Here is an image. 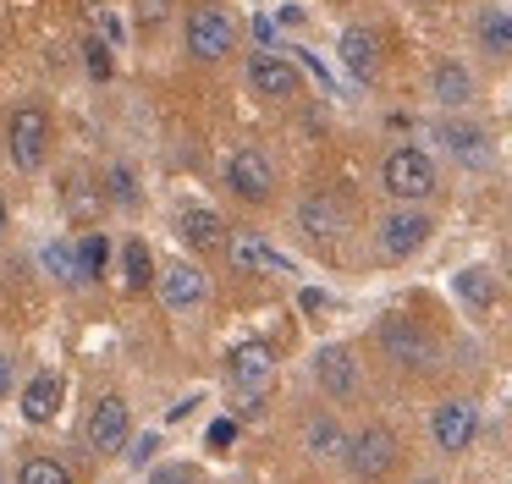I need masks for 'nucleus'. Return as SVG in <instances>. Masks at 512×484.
Segmentation results:
<instances>
[{"label": "nucleus", "mask_w": 512, "mask_h": 484, "mask_svg": "<svg viewBox=\"0 0 512 484\" xmlns=\"http://www.w3.org/2000/svg\"><path fill=\"white\" fill-rule=\"evenodd\" d=\"M182 39L193 61H226L237 50V17L226 6H193L182 22Z\"/></svg>", "instance_id": "obj_1"}, {"label": "nucleus", "mask_w": 512, "mask_h": 484, "mask_svg": "<svg viewBox=\"0 0 512 484\" xmlns=\"http://www.w3.org/2000/svg\"><path fill=\"white\" fill-rule=\"evenodd\" d=\"M380 182H386L391 198H402V204H419V198L435 193V160L424 149H391L386 165H380Z\"/></svg>", "instance_id": "obj_2"}, {"label": "nucleus", "mask_w": 512, "mask_h": 484, "mask_svg": "<svg viewBox=\"0 0 512 484\" xmlns=\"http://www.w3.org/2000/svg\"><path fill=\"white\" fill-rule=\"evenodd\" d=\"M298 226L309 242H320V248H336V242L353 231V209H347L342 193H309L298 204Z\"/></svg>", "instance_id": "obj_3"}, {"label": "nucleus", "mask_w": 512, "mask_h": 484, "mask_svg": "<svg viewBox=\"0 0 512 484\" xmlns=\"http://www.w3.org/2000/svg\"><path fill=\"white\" fill-rule=\"evenodd\" d=\"M342 457H347V468H353V479H386V473L397 468V435L369 424L342 446Z\"/></svg>", "instance_id": "obj_4"}, {"label": "nucleus", "mask_w": 512, "mask_h": 484, "mask_svg": "<svg viewBox=\"0 0 512 484\" xmlns=\"http://www.w3.org/2000/svg\"><path fill=\"white\" fill-rule=\"evenodd\" d=\"M6 143H12L17 171H39V165H45V149H50V116H45L39 105L12 110V127H6Z\"/></svg>", "instance_id": "obj_5"}, {"label": "nucleus", "mask_w": 512, "mask_h": 484, "mask_svg": "<svg viewBox=\"0 0 512 484\" xmlns=\"http://www.w3.org/2000/svg\"><path fill=\"white\" fill-rule=\"evenodd\" d=\"M380 347H386V358L408 363V369H424V363L435 358V341H430V330H424V325H413L408 314H391V319H380Z\"/></svg>", "instance_id": "obj_6"}, {"label": "nucleus", "mask_w": 512, "mask_h": 484, "mask_svg": "<svg viewBox=\"0 0 512 484\" xmlns=\"http://www.w3.org/2000/svg\"><path fill=\"white\" fill-rule=\"evenodd\" d=\"M474 435H479V407L463 402V396H452V402H441L430 413V440L441 451H468Z\"/></svg>", "instance_id": "obj_7"}, {"label": "nucleus", "mask_w": 512, "mask_h": 484, "mask_svg": "<svg viewBox=\"0 0 512 484\" xmlns=\"http://www.w3.org/2000/svg\"><path fill=\"white\" fill-rule=\"evenodd\" d=\"M127 435H133L127 402L122 396H100V402H94V418H89V446L100 451V457H116V451H127Z\"/></svg>", "instance_id": "obj_8"}, {"label": "nucleus", "mask_w": 512, "mask_h": 484, "mask_svg": "<svg viewBox=\"0 0 512 484\" xmlns=\"http://www.w3.org/2000/svg\"><path fill=\"white\" fill-rule=\"evenodd\" d=\"M435 220L419 215V209H397V215L380 220V253L386 259H408V253H419L424 242H430Z\"/></svg>", "instance_id": "obj_9"}, {"label": "nucleus", "mask_w": 512, "mask_h": 484, "mask_svg": "<svg viewBox=\"0 0 512 484\" xmlns=\"http://www.w3.org/2000/svg\"><path fill=\"white\" fill-rule=\"evenodd\" d=\"M226 187H232L243 204H265V198L276 193V171H270V160L259 149H243L226 165Z\"/></svg>", "instance_id": "obj_10"}, {"label": "nucleus", "mask_w": 512, "mask_h": 484, "mask_svg": "<svg viewBox=\"0 0 512 484\" xmlns=\"http://www.w3.org/2000/svg\"><path fill=\"white\" fill-rule=\"evenodd\" d=\"M314 380L331 402H353L358 396V358L353 347H320L314 352Z\"/></svg>", "instance_id": "obj_11"}, {"label": "nucleus", "mask_w": 512, "mask_h": 484, "mask_svg": "<svg viewBox=\"0 0 512 484\" xmlns=\"http://www.w3.org/2000/svg\"><path fill=\"white\" fill-rule=\"evenodd\" d=\"M298 66L292 61H281V55H270V50H254L248 55V88H254L259 99H292L298 94Z\"/></svg>", "instance_id": "obj_12"}, {"label": "nucleus", "mask_w": 512, "mask_h": 484, "mask_svg": "<svg viewBox=\"0 0 512 484\" xmlns=\"http://www.w3.org/2000/svg\"><path fill=\"white\" fill-rule=\"evenodd\" d=\"M226 374H232V391H259L265 396L270 374H276V352H270L265 341H237Z\"/></svg>", "instance_id": "obj_13"}, {"label": "nucleus", "mask_w": 512, "mask_h": 484, "mask_svg": "<svg viewBox=\"0 0 512 484\" xmlns=\"http://www.w3.org/2000/svg\"><path fill=\"white\" fill-rule=\"evenodd\" d=\"M435 143H441L457 165H468V171H485L490 154H496V149H490V138L474 127V121H441V127H435Z\"/></svg>", "instance_id": "obj_14"}, {"label": "nucleus", "mask_w": 512, "mask_h": 484, "mask_svg": "<svg viewBox=\"0 0 512 484\" xmlns=\"http://www.w3.org/2000/svg\"><path fill=\"white\" fill-rule=\"evenodd\" d=\"M204 297H210V281H204L199 264H171L166 275H160V303L177 308V314H188V308H199Z\"/></svg>", "instance_id": "obj_15"}, {"label": "nucleus", "mask_w": 512, "mask_h": 484, "mask_svg": "<svg viewBox=\"0 0 512 484\" xmlns=\"http://www.w3.org/2000/svg\"><path fill=\"white\" fill-rule=\"evenodd\" d=\"M336 50H342V66L353 83H375L380 72V39L369 28H347L342 39H336Z\"/></svg>", "instance_id": "obj_16"}, {"label": "nucleus", "mask_w": 512, "mask_h": 484, "mask_svg": "<svg viewBox=\"0 0 512 484\" xmlns=\"http://www.w3.org/2000/svg\"><path fill=\"white\" fill-rule=\"evenodd\" d=\"M226 253H232L237 270H270V275L292 270V259H281V253L270 248L265 237H254V231H226Z\"/></svg>", "instance_id": "obj_17"}, {"label": "nucleus", "mask_w": 512, "mask_h": 484, "mask_svg": "<svg viewBox=\"0 0 512 484\" xmlns=\"http://www.w3.org/2000/svg\"><path fill=\"white\" fill-rule=\"evenodd\" d=\"M61 413V374H34V380L23 385V418L28 424H50V418Z\"/></svg>", "instance_id": "obj_18"}, {"label": "nucleus", "mask_w": 512, "mask_h": 484, "mask_svg": "<svg viewBox=\"0 0 512 484\" xmlns=\"http://www.w3.org/2000/svg\"><path fill=\"white\" fill-rule=\"evenodd\" d=\"M430 94L441 99L446 110H463L468 99H474V77H468V66L463 61H441L430 72Z\"/></svg>", "instance_id": "obj_19"}, {"label": "nucleus", "mask_w": 512, "mask_h": 484, "mask_svg": "<svg viewBox=\"0 0 512 484\" xmlns=\"http://www.w3.org/2000/svg\"><path fill=\"white\" fill-rule=\"evenodd\" d=\"M182 237L193 242V248H215V242H226V220L215 215V209H182Z\"/></svg>", "instance_id": "obj_20"}, {"label": "nucleus", "mask_w": 512, "mask_h": 484, "mask_svg": "<svg viewBox=\"0 0 512 484\" xmlns=\"http://www.w3.org/2000/svg\"><path fill=\"white\" fill-rule=\"evenodd\" d=\"M452 292L468 303V314H485V308L496 303V281H490V270H457Z\"/></svg>", "instance_id": "obj_21"}, {"label": "nucleus", "mask_w": 512, "mask_h": 484, "mask_svg": "<svg viewBox=\"0 0 512 484\" xmlns=\"http://www.w3.org/2000/svg\"><path fill=\"white\" fill-rule=\"evenodd\" d=\"M100 209H105V193L94 187V176H89V171L67 176V215H78V220H100Z\"/></svg>", "instance_id": "obj_22"}, {"label": "nucleus", "mask_w": 512, "mask_h": 484, "mask_svg": "<svg viewBox=\"0 0 512 484\" xmlns=\"http://www.w3.org/2000/svg\"><path fill=\"white\" fill-rule=\"evenodd\" d=\"M303 446H309L314 457H342L347 435H342L336 418H309V424H303Z\"/></svg>", "instance_id": "obj_23"}, {"label": "nucleus", "mask_w": 512, "mask_h": 484, "mask_svg": "<svg viewBox=\"0 0 512 484\" xmlns=\"http://www.w3.org/2000/svg\"><path fill=\"white\" fill-rule=\"evenodd\" d=\"M45 270L56 275L61 286H83V281H89L83 264H78V248H67V242H45Z\"/></svg>", "instance_id": "obj_24"}, {"label": "nucleus", "mask_w": 512, "mask_h": 484, "mask_svg": "<svg viewBox=\"0 0 512 484\" xmlns=\"http://www.w3.org/2000/svg\"><path fill=\"white\" fill-rule=\"evenodd\" d=\"M122 286L127 292H144L149 286V242L144 237H127V248H122Z\"/></svg>", "instance_id": "obj_25"}, {"label": "nucleus", "mask_w": 512, "mask_h": 484, "mask_svg": "<svg viewBox=\"0 0 512 484\" xmlns=\"http://www.w3.org/2000/svg\"><path fill=\"white\" fill-rule=\"evenodd\" d=\"M479 44H485L490 55H512V17L507 11H485V17H479Z\"/></svg>", "instance_id": "obj_26"}, {"label": "nucleus", "mask_w": 512, "mask_h": 484, "mask_svg": "<svg viewBox=\"0 0 512 484\" xmlns=\"http://www.w3.org/2000/svg\"><path fill=\"white\" fill-rule=\"evenodd\" d=\"M105 198H111V204H133L138 198V171L127 160H116L111 171H105Z\"/></svg>", "instance_id": "obj_27"}, {"label": "nucleus", "mask_w": 512, "mask_h": 484, "mask_svg": "<svg viewBox=\"0 0 512 484\" xmlns=\"http://www.w3.org/2000/svg\"><path fill=\"white\" fill-rule=\"evenodd\" d=\"M17 484H72V473L61 468L56 457H28L23 473H17Z\"/></svg>", "instance_id": "obj_28"}, {"label": "nucleus", "mask_w": 512, "mask_h": 484, "mask_svg": "<svg viewBox=\"0 0 512 484\" xmlns=\"http://www.w3.org/2000/svg\"><path fill=\"white\" fill-rule=\"evenodd\" d=\"M78 264H83V275H105V264H111V242H105L100 231H89V237L78 242Z\"/></svg>", "instance_id": "obj_29"}, {"label": "nucleus", "mask_w": 512, "mask_h": 484, "mask_svg": "<svg viewBox=\"0 0 512 484\" xmlns=\"http://www.w3.org/2000/svg\"><path fill=\"white\" fill-rule=\"evenodd\" d=\"M83 66H89L94 83H111V50L100 39H83Z\"/></svg>", "instance_id": "obj_30"}, {"label": "nucleus", "mask_w": 512, "mask_h": 484, "mask_svg": "<svg viewBox=\"0 0 512 484\" xmlns=\"http://www.w3.org/2000/svg\"><path fill=\"white\" fill-rule=\"evenodd\" d=\"M94 39H100V44H127V22L122 17H116V11H94Z\"/></svg>", "instance_id": "obj_31"}, {"label": "nucleus", "mask_w": 512, "mask_h": 484, "mask_svg": "<svg viewBox=\"0 0 512 484\" xmlns=\"http://www.w3.org/2000/svg\"><path fill=\"white\" fill-rule=\"evenodd\" d=\"M204 440H210V451H226V446L237 440V424H232V418H215L210 435H204Z\"/></svg>", "instance_id": "obj_32"}, {"label": "nucleus", "mask_w": 512, "mask_h": 484, "mask_svg": "<svg viewBox=\"0 0 512 484\" xmlns=\"http://www.w3.org/2000/svg\"><path fill=\"white\" fill-rule=\"evenodd\" d=\"M149 484H193V468L171 462V468H155V473H149Z\"/></svg>", "instance_id": "obj_33"}, {"label": "nucleus", "mask_w": 512, "mask_h": 484, "mask_svg": "<svg viewBox=\"0 0 512 484\" xmlns=\"http://www.w3.org/2000/svg\"><path fill=\"white\" fill-rule=\"evenodd\" d=\"M254 44H259V50L276 44V22H270V17H254Z\"/></svg>", "instance_id": "obj_34"}, {"label": "nucleus", "mask_w": 512, "mask_h": 484, "mask_svg": "<svg viewBox=\"0 0 512 484\" xmlns=\"http://www.w3.org/2000/svg\"><path fill=\"white\" fill-rule=\"evenodd\" d=\"M155 446H160V435H138L133 440V462H149V457H155Z\"/></svg>", "instance_id": "obj_35"}, {"label": "nucleus", "mask_w": 512, "mask_h": 484, "mask_svg": "<svg viewBox=\"0 0 512 484\" xmlns=\"http://www.w3.org/2000/svg\"><path fill=\"white\" fill-rule=\"evenodd\" d=\"M276 22H281V28H298V22H303V6H281Z\"/></svg>", "instance_id": "obj_36"}, {"label": "nucleus", "mask_w": 512, "mask_h": 484, "mask_svg": "<svg viewBox=\"0 0 512 484\" xmlns=\"http://www.w3.org/2000/svg\"><path fill=\"white\" fill-rule=\"evenodd\" d=\"M12 391V358H6V352H0V396Z\"/></svg>", "instance_id": "obj_37"}, {"label": "nucleus", "mask_w": 512, "mask_h": 484, "mask_svg": "<svg viewBox=\"0 0 512 484\" xmlns=\"http://www.w3.org/2000/svg\"><path fill=\"white\" fill-rule=\"evenodd\" d=\"M303 308H309V314H320V308H325V292H314V286H309V292H303Z\"/></svg>", "instance_id": "obj_38"}, {"label": "nucleus", "mask_w": 512, "mask_h": 484, "mask_svg": "<svg viewBox=\"0 0 512 484\" xmlns=\"http://www.w3.org/2000/svg\"><path fill=\"white\" fill-rule=\"evenodd\" d=\"M0 231H6V198H0Z\"/></svg>", "instance_id": "obj_39"}, {"label": "nucleus", "mask_w": 512, "mask_h": 484, "mask_svg": "<svg viewBox=\"0 0 512 484\" xmlns=\"http://www.w3.org/2000/svg\"><path fill=\"white\" fill-rule=\"evenodd\" d=\"M419 484H435V479H419Z\"/></svg>", "instance_id": "obj_40"}, {"label": "nucleus", "mask_w": 512, "mask_h": 484, "mask_svg": "<svg viewBox=\"0 0 512 484\" xmlns=\"http://www.w3.org/2000/svg\"><path fill=\"white\" fill-rule=\"evenodd\" d=\"M0 484H6V479H0Z\"/></svg>", "instance_id": "obj_41"}, {"label": "nucleus", "mask_w": 512, "mask_h": 484, "mask_svg": "<svg viewBox=\"0 0 512 484\" xmlns=\"http://www.w3.org/2000/svg\"><path fill=\"white\" fill-rule=\"evenodd\" d=\"M507 270H512V264H507Z\"/></svg>", "instance_id": "obj_42"}]
</instances>
